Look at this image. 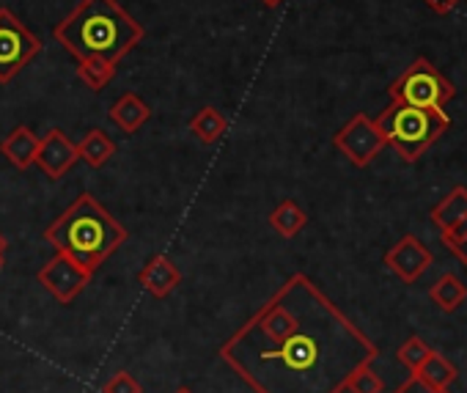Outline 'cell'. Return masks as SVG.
<instances>
[{
  "mask_svg": "<svg viewBox=\"0 0 467 393\" xmlns=\"http://www.w3.org/2000/svg\"><path fill=\"white\" fill-rule=\"evenodd\" d=\"M377 357L379 346L303 273L220 346L254 393H344L355 368Z\"/></svg>",
  "mask_w": 467,
  "mask_h": 393,
  "instance_id": "cell-1",
  "label": "cell"
},
{
  "mask_svg": "<svg viewBox=\"0 0 467 393\" xmlns=\"http://www.w3.org/2000/svg\"><path fill=\"white\" fill-rule=\"evenodd\" d=\"M56 42L75 58H108L119 64L146 36L143 26L119 0H80L53 28Z\"/></svg>",
  "mask_w": 467,
  "mask_h": 393,
  "instance_id": "cell-2",
  "label": "cell"
},
{
  "mask_svg": "<svg viewBox=\"0 0 467 393\" xmlns=\"http://www.w3.org/2000/svg\"><path fill=\"white\" fill-rule=\"evenodd\" d=\"M45 243H50L58 253L75 259L94 275L127 243V229L91 192H83L69 210H64L45 229Z\"/></svg>",
  "mask_w": 467,
  "mask_h": 393,
  "instance_id": "cell-3",
  "label": "cell"
},
{
  "mask_svg": "<svg viewBox=\"0 0 467 393\" xmlns=\"http://www.w3.org/2000/svg\"><path fill=\"white\" fill-rule=\"evenodd\" d=\"M374 121L385 138V146H390L404 162H418L423 151L451 127L445 110L415 108L404 102H390Z\"/></svg>",
  "mask_w": 467,
  "mask_h": 393,
  "instance_id": "cell-4",
  "label": "cell"
},
{
  "mask_svg": "<svg viewBox=\"0 0 467 393\" xmlns=\"http://www.w3.org/2000/svg\"><path fill=\"white\" fill-rule=\"evenodd\" d=\"M390 102H404L415 108H431V110H445V105L456 97V88L442 78V72L426 61L415 58L388 88Z\"/></svg>",
  "mask_w": 467,
  "mask_h": 393,
  "instance_id": "cell-5",
  "label": "cell"
},
{
  "mask_svg": "<svg viewBox=\"0 0 467 393\" xmlns=\"http://www.w3.org/2000/svg\"><path fill=\"white\" fill-rule=\"evenodd\" d=\"M39 53V36L15 12L0 9V83H12Z\"/></svg>",
  "mask_w": 467,
  "mask_h": 393,
  "instance_id": "cell-6",
  "label": "cell"
},
{
  "mask_svg": "<svg viewBox=\"0 0 467 393\" xmlns=\"http://www.w3.org/2000/svg\"><path fill=\"white\" fill-rule=\"evenodd\" d=\"M336 149L358 168H366L368 162H374V157L385 149V138L377 127L374 119H368L366 113L352 116L333 138Z\"/></svg>",
  "mask_w": 467,
  "mask_h": 393,
  "instance_id": "cell-7",
  "label": "cell"
},
{
  "mask_svg": "<svg viewBox=\"0 0 467 393\" xmlns=\"http://www.w3.org/2000/svg\"><path fill=\"white\" fill-rule=\"evenodd\" d=\"M39 286H45L58 303H72L91 281V273L86 267H80L75 259H69L67 253H58L36 273Z\"/></svg>",
  "mask_w": 467,
  "mask_h": 393,
  "instance_id": "cell-8",
  "label": "cell"
},
{
  "mask_svg": "<svg viewBox=\"0 0 467 393\" xmlns=\"http://www.w3.org/2000/svg\"><path fill=\"white\" fill-rule=\"evenodd\" d=\"M80 162V151L78 143L69 140V135L58 127H53L45 138H39V149H36V160L34 165H39V171L47 179H61L67 176L75 165Z\"/></svg>",
  "mask_w": 467,
  "mask_h": 393,
  "instance_id": "cell-9",
  "label": "cell"
},
{
  "mask_svg": "<svg viewBox=\"0 0 467 393\" xmlns=\"http://www.w3.org/2000/svg\"><path fill=\"white\" fill-rule=\"evenodd\" d=\"M434 256L431 251L412 234L401 237L388 253H385V264L393 275H399L404 284H415L429 267H431Z\"/></svg>",
  "mask_w": 467,
  "mask_h": 393,
  "instance_id": "cell-10",
  "label": "cell"
},
{
  "mask_svg": "<svg viewBox=\"0 0 467 393\" xmlns=\"http://www.w3.org/2000/svg\"><path fill=\"white\" fill-rule=\"evenodd\" d=\"M138 284H140L151 297L165 300V297L182 284V273H179V267L173 264L171 256L157 253V256H151V259L143 264V270L138 273Z\"/></svg>",
  "mask_w": 467,
  "mask_h": 393,
  "instance_id": "cell-11",
  "label": "cell"
},
{
  "mask_svg": "<svg viewBox=\"0 0 467 393\" xmlns=\"http://www.w3.org/2000/svg\"><path fill=\"white\" fill-rule=\"evenodd\" d=\"M108 119H110L121 132L135 135V132H138L149 119H151V108H149L138 94L127 91V94H121V97L110 105Z\"/></svg>",
  "mask_w": 467,
  "mask_h": 393,
  "instance_id": "cell-12",
  "label": "cell"
},
{
  "mask_svg": "<svg viewBox=\"0 0 467 393\" xmlns=\"http://www.w3.org/2000/svg\"><path fill=\"white\" fill-rule=\"evenodd\" d=\"M36 149H39V135L31 127H17L9 132V138L0 143V154H4L15 168H31L36 160Z\"/></svg>",
  "mask_w": 467,
  "mask_h": 393,
  "instance_id": "cell-13",
  "label": "cell"
},
{
  "mask_svg": "<svg viewBox=\"0 0 467 393\" xmlns=\"http://www.w3.org/2000/svg\"><path fill=\"white\" fill-rule=\"evenodd\" d=\"M431 223L445 234L467 223V187H453L445 199L431 210Z\"/></svg>",
  "mask_w": 467,
  "mask_h": 393,
  "instance_id": "cell-14",
  "label": "cell"
},
{
  "mask_svg": "<svg viewBox=\"0 0 467 393\" xmlns=\"http://www.w3.org/2000/svg\"><path fill=\"white\" fill-rule=\"evenodd\" d=\"M225 129H228V119H225L217 108H212V105L201 108V110L190 119V132H192V138L201 140L203 146L217 143V140L225 135Z\"/></svg>",
  "mask_w": 467,
  "mask_h": 393,
  "instance_id": "cell-15",
  "label": "cell"
},
{
  "mask_svg": "<svg viewBox=\"0 0 467 393\" xmlns=\"http://www.w3.org/2000/svg\"><path fill=\"white\" fill-rule=\"evenodd\" d=\"M429 300H431L440 311L451 314V311H456V308L467 300V286H464L462 278H456L453 273H445V275H440V278L431 284Z\"/></svg>",
  "mask_w": 467,
  "mask_h": 393,
  "instance_id": "cell-16",
  "label": "cell"
},
{
  "mask_svg": "<svg viewBox=\"0 0 467 393\" xmlns=\"http://www.w3.org/2000/svg\"><path fill=\"white\" fill-rule=\"evenodd\" d=\"M78 151H80V160L91 168H102L113 154H116V143L110 140V135L105 129H88L83 135V140L78 143Z\"/></svg>",
  "mask_w": 467,
  "mask_h": 393,
  "instance_id": "cell-17",
  "label": "cell"
},
{
  "mask_svg": "<svg viewBox=\"0 0 467 393\" xmlns=\"http://www.w3.org/2000/svg\"><path fill=\"white\" fill-rule=\"evenodd\" d=\"M306 223H308L306 210H303L297 202H292V199H284V202L270 212V226H273L281 237H286V240L297 237V234L306 229Z\"/></svg>",
  "mask_w": 467,
  "mask_h": 393,
  "instance_id": "cell-18",
  "label": "cell"
},
{
  "mask_svg": "<svg viewBox=\"0 0 467 393\" xmlns=\"http://www.w3.org/2000/svg\"><path fill=\"white\" fill-rule=\"evenodd\" d=\"M423 382H429L431 388H451L453 382H456V377H459V371H456V366L448 360V357H442L440 352H434L431 349V355L420 363V368L415 371Z\"/></svg>",
  "mask_w": 467,
  "mask_h": 393,
  "instance_id": "cell-19",
  "label": "cell"
},
{
  "mask_svg": "<svg viewBox=\"0 0 467 393\" xmlns=\"http://www.w3.org/2000/svg\"><path fill=\"white\" fill-rule=\"evenodd\" d=\"M116 67L119 64H113L108 58H86V61H78V78L91 91H105L116 78Z\"/></svg>",
  "mask_w": 467,
  "mask_h": 393,
  "instance_id": "cell-20",
  "label": "cell"
},
{
  "mask_svg": "<svg viewBox=\"0 0 467 393\" xmlns=\"http://www.w3.org/2000/svg\"><path fill=\"white\" fill-rule=\"evenodd\" d=\"M347 393H382L385 382L379 379V374L371 368V363H363L360 368H355V374L347 379Z\"/></svg>",
  "mask_w": 467,
  "mask_h": 393,
  "instance_id": "cell-21",
  "label": "cell"
},
{
  "mask_svg": "<svg viewBox=\"0 0 467 393\" xmlns=\"http://www.w3.org/2000/svg\"><path fill=\"white\" fill-rule=\"evenodd\" d=\"M399 360H401V366L404 368H410V374H415L418 368H420V363L431 355V346L423 341V338H418V336H410L401 346H399Z\"/></svg>",
  "mask_w": 467,
  "mask_h": 393,
  "instance_id": "cell-22",
  "label": "cell"
},
{
  "mask_svg": "<svg viewBox=\"0 0 467 393\" xmlns=\"http://www.w3.org/2000/svg\"><path fill=\"white\" fill-rule=\"evenodd\" d=\"M442 245H445L462 264H467V223L456 226L453 232H445V234H442Z\"/></svg>",
  "mask_w": 467,
  "mask_h": 393,
  "instance_id": "cell-23",
  "label": "cell"
},
{
  "mask_svg": "<svg viewBox=\"0 0 467 393\" xmlns=\"http://www.w3.org/2000/svg\"><path fill=\"white\" fill-rule=\"evenodd\" d=\"M102 393H143V388H140V382L130 371H119L113 379L105 382Z\"/></svg>",
  "mask_w": 467,
  "mask_h": 393,
  "instance_id": "cell-24",
  "label": "cell"
},
{
  "mask_svg": "<svg viewBox=\"0 0 467 393\" xmlns=\"http://www.w3.org/2000/svg\"><path fill=\"white\" fill-rule=\"evenodd\" d=\"M393 393H451L448 388H431L429 382H423L418 374H410L407 382H401Z\"/></svg>",
  "mask_w": 467,
  "mask_h": 393,
  "instance_id": "cell-25",
  "label": "cell"
},
{
  "mask_svg": "<svg viewBox=\"0 0 467 393\" xmlns=\"http://www.w3.org/2000/svg\"><path fill=\"white\" fill-rule=\"evenodd\" d=\"M423 4L434 12V15H451L462 0H423Z\"/></svg>",
  "mask_w": 467,
  "mask_h": 393,
  "instance_id": "cell-26",
  "label": "cell"
},
{
  "mask_svg": "<svg viewBox=\"0 0 467 393\" xmlns=\"http://www.w3.org/2000/svg\"><path fill=\"white\" fill-rule=\"evenodd\" d=\"M262 4H265L267 9H278V6L284 4V0H262Z\"/></svg>",
  "mask_w": 467,
  "mask_h": 393,
  "instance_id": "cell-27",
  "label": "cell"
},
{
  "mask_svg": "<svg viewBox=\"0 0 467 393\" xmlns=\"http://www.w3.org/2000/svg\"><path fill=\"white\" fill-rule=\"evenodd\" d=\"M4 253H6V237L0 234V256H4Z\"/></svg>",
  "mask_w": 467,
  "mask_h": 393,
  "instance_id": "cell-28",
  "label": "cell"
},
{
  "mask_svg": "<svg viewBox=\"0 0 467 393\" xmlns=\"http://www.w3.org/2000/svg\"><path fill=\"white\" fill-rule=\"evenodd\" d=\"M173 393H192V390H190V388H187V385H182V388H176V390H173Z\"/></svg>",
  "mask_w": 467,
  "mask_h": 393,
  "instance_id": "cell-29",
  "label": "cell"
},
{
  "mask_svg": "<svg viewBox=\"0 0 467 393\" xmlns=\"http://www.w3.org/2000/svg\"><path fill=\"white\" fill-rule=\"evenodd\" d=\"M0 264H4V256H0Z\"/></svg>",
  "mask_w": 467,
  "mask_h": 393,
  "instance_id": "cell-30",
  "label": "cell"
}]
</instances>
